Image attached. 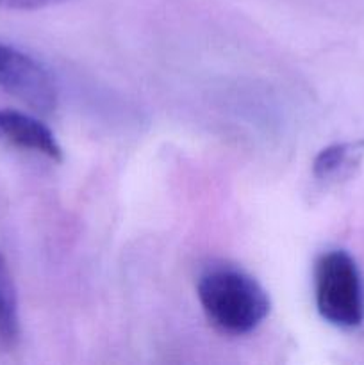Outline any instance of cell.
Listing matches in <instances>:
<instances>
[{"mask_svg": "<svg viewBox=\"0 0 364 365\" xmlns=\"http://www.w3.org/2000/svg\"><path fill=\"white\" fill-rule=\"evenodd\" d=\"M198 299L207 319L228 335H246L270 314L268 292L238 269H213L198 282Z\"/></svg>", "mask_w": 364, "mask_h": 365, "instance_id": "obj_1", "label": "cell"}, {"mask_svg": "<svg viewBox=\"0 0 364 365\" xmlns=\"http://www.w3.org/2000/svg\"><path fill=\"white\" fill-rule=\"evenodd\" d=\"M314 298L320 316L338 328H355L364 319L360 274L352 257L332 250L314 267Z\"/></svg>", "mask_w": 364, "mask_h": 365, "instance_id": "obj_2", "label": "cell"}, {"mask_svg": "<svg viewBox=\"0 0 364 365\" xmlns=\"http://www.w3.org/2000/svg\"><path fill=\"white\" fill-rule=\"evenodd\" d=\"M0 89L38 113L49 114L57 106L54 78L34 57L0 41Z\"/></svg>", "mask_w": 364, "mask_h": 365, "instance_id": "obj_3", "label": "cell"}, {"mask_svg": "<svg viewBox=\"0 0 364 365\" xmlns=\"http://www.w3.org/2000/svg\"><path fill=\"white\" fill-rule=\"evenodd\" d=\"M0 139L16 148L41 153L54 163L63 160V148L54 132L31 114L0 109Z\"/></svg>", "mask_w": 364, "mask_h": 365, "instance_id": "obj_4", "label": "cell"}, {"mask_svg": "<svg viewBox=\"0 0 364 365\" xmlns=\"http://www.w3.org/2000/svg\"><path fill=\"white\" fill-rule=\"evenodd\" d=\"M20 339V314L13 273L6 257L0 253V342L13 348Z\"/></svg>", "mask_w": 364, "mask_h": 365, "instance_id": "obj_5", "label": "cell"}, {"mask_svg": "<svg viewBox=\"0 0 364 365\" xmlns=\"http://www.w3.org/2000/svg\"><path fill=\"white\" fill-rule=\"evenodd\" d=\"M353 145H332L321 150L316 155L313 164V173L318 180H328L330 177L338 175L343 168L348 164L350 155H352Z\"/></svg>", "mask_w": 364, "mask_h": 365, "instance_id": "obj_6", "label": "cell"}, {"mask_svg": "<svg viewBox=\"0 0 364 365\" xmlns=\"http://www.w3.org/2000/svg\"><path fill=\"white\" fill-rule=\"evenodd\" d=\"M64 2H70V0H0V9L34 11L43 9V7L59 6Z\"/></svg>", "mask_w": 364, "mask_h": 365, "instance_id": "obj_7", "label": "cell"}]
</instances>
